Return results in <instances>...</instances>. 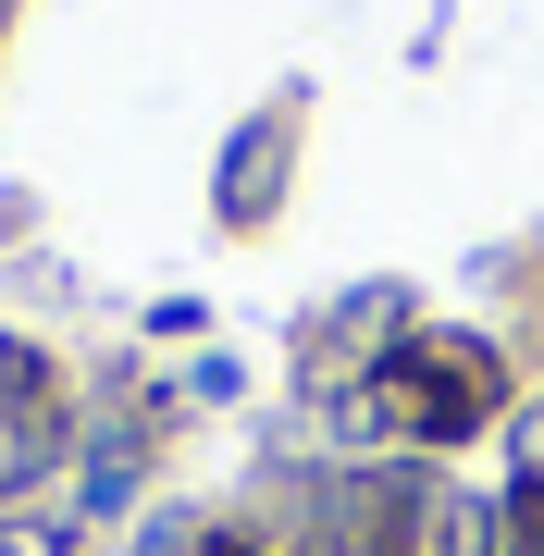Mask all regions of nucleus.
Instances as JSON below:
<instances>
[{
  "label": "nucleus",
  "mask_w": 544,
  "mask_h": 556,
  "mask_svg": "<svg viewBox=\"0 0 544 556\" xmlns=\"http://www.w3.org/2000/svg\"><path fill=\"white\" fill-rule=\"evenodd\" d=\"M371 408L396 420V433H433V445H445V433H470V420L495 408V358L470 346V334H433V346L396 358V383H383Z\"/></svg>",
  "instance_id": "obj_1"
},
{
  "label": "nucleus",
  "mask_w": 544,
  "mask_h": 556,
  "mask_svg": "<svg viewBox=\"0 0 544 556\" xmlns=\"http://www.w3.org/2000/svg\"><path fill=\"white\" fill-rule=\"evenodd\" d=\"M507 532H520V556H544V482H520V507H507Z\"/></svg>",
  "instance_id": "obj_2"
}]
</instances>
